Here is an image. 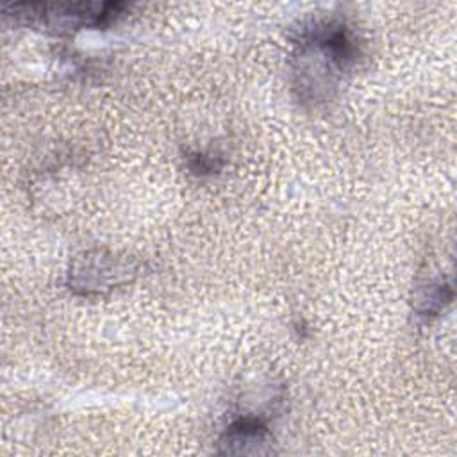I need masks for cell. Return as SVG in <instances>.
Wrapping results in <instances>:
<instances>
[{"label":"cell","instance_id":"6da1fadb","mask_svg":"<svg viewBox=\"0 0 457 457\" xmlns=\"http://www.w3.org/2000/svg\"><path fill=\"white\" fill-rule=\"evenodd\" d=\"M355 41L337 21H318L302 30L295 68L296 87L305 100H321L336 86L337 75L353 61Z\"/></svg>","mask_w":457,"mask_h":457},{"label":"cell","instance_id":"7a4b0ae2","mask_svg":"<svg viewBox=\"0 0 457 457\" xmlns=\"http://www.w3.org/2000/svg\"><path fill=\"white\" fill-rule=\"evenodd\" d=\"M137 266L129 257H118L102 250L86 252L70 268V287L80 295H100L130 282Z\"/></svg>","mask_w":457,"mask_h":457},{"label":"cell","instance_id":"3957f363","mask_svg":"<svg viewBox=\"0 0 457 457\" xmlns=\"http://www.w3.org/2000/svg\"><path fill=\"white\" fill-rule=\"evenodd\" d=\"M270 443L266 427L255 418H241L234 421L220 439L227 453H261L262 446Z\"/></svg>","mask_w":457,"mask_h":457},{"label":"cell","instance_id":"277c9868","mask_svg":"<svg viewBox=\"0 0 457 457\" xmlns=\"http://www.w3.org/2000/svg\"><path fill=\"white\" fill-rule=\"evenodd\" d=\"M452 300V287L445 282H434L423 287L416 298V311L423 316L439 312Z\"/></svg>","mask_w":457,"mask_h":457}]
</instances>
